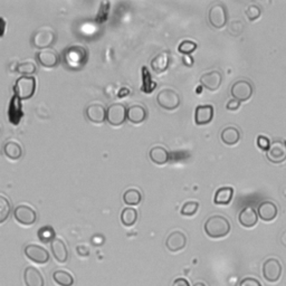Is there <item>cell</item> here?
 I'll list each match as a JSON object with an SVG mask.
<instances>
[{
	"instance_id": "22",
	"label": "cell",
	"mask_w": 286,
	"mask_h": 286,
	"mask_svg": "<svg viewBox=\"0 0 286 286\" xmlns=\"http://www.w3.org/2000/svg\"><path fill=\"white\" fill-rule=\"evenodd\" d=\"M23 117H24V112L23 109H21V102L17 96L14 95L12 101L9 103V109H8L9 122L14 125H18Z\"/></svg>"
},
{
	"instance_id": "32",
	"label": "cell",
	"mask_w": 286,
	"mask_h": 286,
	"mask_svg": "<svg viewBox=\"0 0 286 286\" xmlns=\"http://www.w3.org/2000/svg\"><path fill=\"white\" fill-rule=\"evenodd\" d=\"M37 236H38V239H40L42 243L47 244V243H52V241L56 238V233H55L53 227L44 226L38 229Z\"/></svg>"
},
{
	"instance_id": "1",
	"label": "cell",
	"mask_w": 286,
	"mask_h": 286,
	"mask_svg": "<svg viewBox=\"0 0 286 286\" xmlns=\"http://www.w3.org/2000/svg\"><path fill=\"white\" fill-rule=\"evenodd\" d=\"M230 229H232V225H230L229 221L221 214L210 216L203 225V230H205L206 235L212 239L226 237L230 233Z\"/></svg>"
},
{
	"instance_id": "29",
	"label": "cell",
	"mask_w": 286,
	"mask_h": 286,
	"mask_svg": "<svg viewBox=\"0 0 286 286\" xmlns=\"http://www.w3.org/2000/svg\"><path fill=\"white\" fill-rule=\"evenodd\" d=\"M137 217H139V214H137L136 209L132 207H126L121 212V222L126 227L133 226L137 222Z\"/></svg>"
},
{
	"instance_id": "45",
	"label": "cell",
	"mask_w": 286,
	"mask_h": 286,
	"mask_svg": "<svg viewBox=\"0 0 286 286\" xmlns=\"http://www.w3.org/2000/svg\"><path fill=\"white\" fill-rule=\"evenodd\" d=\"M280 244H282L286 248V230H284L282 235H280Z\"/></svg>"
},
{
	"instance_id": "14",
	"label": "cell",
	"mask_w": 286,
	"mask_h": 286,
	"mask_svg": "<svg viewBox=\"0 0 286 286\" xmlns=\"http://www.w3.org/2000/svg\"><path fill=\"white\" fill-rule=\"evenodd\" d=\"M85 115L92 123L101 124L106 120V109L101 103H91L85 110Z\"/></svg>"
},
{
	"instance_id": "10",
	"label": "cell",
	"mask_w": 286,
	"mask_h": 286,
	"mask_svg": "<svg viewBox=\"0 0 286 286\" xmlns=\"http://www.w3.org/2000/svg\"><path fill=\"white\" fill-rule=\"evenodd\" d=\"M14 218L23 226H32L37 221V213L30 206L19 205L15 208Z\"/></svg>"
},
{
	"instance_id": "26",
	"label": "cell",
	"mask_w": 286,
	"mask_h": 286,
	"mask_svg": "<svg viewBox=\"0 0 286 286\" xmlns=\"http://www.w3.org/2000/svg\"><path fill=\"white\" fill-rule=\"evenodd\" d=\"M234 188L232 187H222L219 188L213 197V202L219 206H227L233 200Z\"/></svg>"
},
{
	"instance_id": "41",
	"label": "cell",
	"mask_w": 286,
	"mask_h": 286,
	"mask_svg": "<svg viewBox=\"0 0 286 286\" xmlns=\"http://www.w3.org/2000/svg\"><path fill=\"white\" fill-rule=\"evenodd\" d=\"M76 252H78V254L81 257H86V256L90 255L89 248H87V247H85V246H83V245L78 246V248H76Z\"/></svg>"
},
{
	"instance_id": "20",
	"label": "cell",
	"mask_w": 286,
	"mask_h": 286,
	"mask_svg": "<svg viewBox=\"0 0 286 286\" xmlns=\"http://www.w3.org/2000/svg\"><path fill=\"white\" fill-rule=\"evenodd\" d=\"M258 221L257 211L252 206H247L240 210L238 214V222L245 228H253L256 226Z\"/></svg>"
},
{
	"instance_id": "9",
	"label": "cell",
	"mask_w": 286,
	"mask_h": 286,
	"mask_svg": "<svg viewBox=\"0 0 286 286\" xmlns=\"http://www.w3.org/2000/svg\"><path fill=\"white\" fill-rule=\"evenodd\" d=\"M24 254L32 263L38 264V265H45L51 260L49 253L44 248V247L35 244H29L25 246Z\"/></svg>"
},
{
	"instance_id": "15",
	"label": "cell",
	"mask_w": 286,
	"mask_h": 286,
	"mask_svg": "<svg viewBox=\"0 0 286 286\" xmlns=\"http://www.w3.org/2000/svg\"><path fill=\"white\" fill-rule=\"evenodd\" d=\"M36 59L43 67L53 68L55 66H57L59 63V55L55 49L46 48V49H42V51L36 54Z\"/></svg>"
},
{
	"instance_id": "19",
	"label": "cell",
	"mask_w": 286,
	"mask_h": 286,
	"mask_svg": "<svg viewBox=\"0 0 286 286\" xmlns=\"http://www.w3.org/2000/svg\"><path fill=\"white\" fill-rule=\"evenodd\" d=\"M24 283L26 286H45V279L40 269L34 266H27L24 271Z\"/></svg>"
},
{
	"instance_id": "4",
	"label": "cell",
	"mask_w": 286,
	"mask_h": 286,
	"mask_svg": "<svg viewBox=\"0 0 286 286\" xmlns=\"http://www.w3.org/2000/svg\"><path fill=\"white\" fill-rule=\"evenodd\" d=\"M56 41V32L48 26L40 27L31 36V44L36 48L46 49Z\"/></svg>"
},
{
	"instance_id": "39",
	"label": "cell",
	"mask_w": 286,
	"mask_h": 286,
	"mask_svg": "<svg viewBox=\"0 0 286 286\" xmlns=\"http://www.w3.org/2000/svg\"><path fill=\"white\" fill-rule=\"evenodd\" d=\"M239 286H262L261 282L254 277H246L241 279Z\"/></svg>"
},
{
	"instance_id": "24",
	"label": "cell",
	"mask_w": 286,
	"mask_h": 286,
	"mask_svg": "<svg viewBox=\"0 0 286 286\" xmlns=\"http://www.w3.org/2000/svg\"><path fill=\"white\" fill-rule=\"evenodd\" d=\"M221 139L226 146H235L240 140V131L236 126H226L221 133Z\"/></svg>"
},
{
	"instance_id": "12",
	"label": "cell",
	"mask_w": 286,
	"mask_h": 286,
	"mask_svg": "<svg viewBox=\"0 0 286 286\" xmlns=\"http://www.w3.org/2000/svg\"><path fill=\"white\" fill-rule=\"evenodd\" d=\"M126 120V108L121 103H113L106 110V121L110 125L120 126Z\"/></svg>"
},
{
	"instance_id": "37",
	"label": "cell",
	"mask_w": 286,
	"mask_h": 286,
	"mask_svg": "<svg viewBox=\"0 0 286 286\" xmlns=\"http://www.w3.org/2000/svg\"><path fill=\"white\" fill-rule=\"evenodd\" d=\"M245 14L247 16V18H248L251 21H254L260 18V16L262 15V10L257 5H251V6H248V8L246 9Z\"/></svg>"
},
{
	"instance_id": "18",
	"label": "cell",
	"mask_w": 286,
	"mask_h": 286,
	"mask_svg": "<svg viewBox=\"0 0 286 286\" xmlns=\"http://www.w3.org/2000/svg\"><path fill=\"white\" fill-rule=\"evenodd\" d=\"M52 254L55 260L59 264H64L68 260V251L65 241L62 238L56 237L51 243Z\"/></svg>"
},
{
	"instance_id": "28",
	"label": "cell",
	"mask_w": 286,
	"mask_h": 286,
	"mask_svg": "<svg viewBox=\"0 0 286 286\" xmlns=\"http://www.w3.org/2000/svg\"><path fill=\"white\" fill-rule=\"evenodd\" d=\"M53 279L58 286H73L75 279L70 273L57 269L53 273Z\"/></svg>"
},
{
	"instance_id": "16",
	"label": "cell",
	"mask_w": 286,
	"mask_h": 286,
	"mask_svg": "<svg viewBox=\"0 0 286 286\" xmlns=\"http://www.w3.org/2000/svg\"><path fill=\"white\" fill-rule=\"evenodd\" d=\"M200 83L209 91H217L223 83V75L219 70H211L202 74Z\"/></svg>"
},
{
	"instance_id": "13",
	"label": "cell",
	"mask_w": 286,
	"mask_h": 286,
	"mask_svg": "<svg viewBox=\"0 0 286 286\" xmlns=\"http://www.w3.org/2000/svg\"><path fill=\"white\" fill-rule=\"evenodd\" d=\"M257 216L260 217L263 222L271 223L277 217L278 208L276 203L271 200L262 201L257 207Z\"/></svg>"
},
{
	"instance_id": "36",
	"label": "cell",
	"mask_w": 286,
	"mask_h": 286,
	"mask_svg": "<svg viewBox=\"0 0 286 286\" xmlns=\"http://www.w3.org/2000/svg\"><path fill=\"white\" fill-rule=\"evenodd\" d=\"M197 49V44L192 41H184L179 44L178 51L184 55H190Z\"/></svg>"
},
{
	"instance_id": "47",
	"label": "cell",
	"mask_w": 286,
	"mask_h": 286,
	"mask_svg": "<svg viewBox=\"0 0 286 286\" xmlns=\"http://www.w3.org/2000/svg\"><path fill=\"white\" fill-rule=\"evenodd\" d=\"M194 286H207L205 283H202V282H198V283H196Z\"/></svg>"
},
{
	"instance_id": "5",
	"label": "cell",
	"mask_w": 286,
	"mask_h": 286,
	"mask_svg": "<svg viewBox=\"0 0 286 286\" xmlns=\"http://www.w3.org/2000/svg\"><path fill=\"white\" fill-rule=\"evenodd\" d=\"M208 21L213 28L222 29L227 25L228 14L227 9L223 4L217 3L213 4L208 10Z\"/></svg>"
},
{
	"instance_id": "31",
	"label": "cell",
	"mask_w": 286,
	"mask_h": 286,
	"mask_svg": "<svg viewBox=\"0 0 286 286\" xmlns=\"http://www.w3.org/2000/svg\"><path fill=\"white\" fill-rule=\"evenodd\" d=\"M169 65V55L168 53H161L152 59L151 67L156 73H162L168 68Z\"/></svg>"
},
{
	"instance_id": "30",
	"label": "cell",
	"mask_w": 286,
	"mask_h": 286,
	"mask_svg": "<svg viewBox=\"0 0 286 286\" xmlns=\"http://www.w3.org/2000/svg\"><path fill=\"white\" fill-rule=\"evenodd\" d=\"M123 201L126 206H137L142 201V194L139 189L130 188L123 194Z\"/></svg>"
},
{
	"instance_id": "35",
	"label": "cell",
	"mask_w": 286,
	"mask_h": 286,
	"mask_svg": "<svg viewBox=\"0 0 286 286\" xmlns=\"http://www.w3.org/2000/svg\"><path fill=\"white\" fill-rule=\"evenodd\" d=\"M198 209H199V202L197 201H188L181 207L180 213L186 217H192L197 213Z\"/></svg>"
},
{
	"instance_id": "17",
	"label": "cell",
	"mask_w": 286,
	"mask_h": 286,
	"mask_svg": "<svg viewBox=\"0 0 286 286\" xmlns=\"http://www.w3.org/2000/svg\"><path fill=\"white\" fill-rule=\"evenodd\" d=\"M187 245V237L181 232L170 233L166 239V247L169 252L177 253L183 251Z\"/></svg>"
},
{
	"instance_id": "8",
	"label": "cell",
	"mask_w": 286,
	"mask_h": 286,
	"mask_svg": "<svg viewBox=\"0 0 286 286\" xmlns=\"http://www.w3.org/2000/svg\"><path fill=\"white\" fill-rule=\"evenodd\" d=\"M157 103L164 110H172L178 109L181 100L177 92L171 89H164L158 93L157 95Z\"/></svg>"
},
{
	"instance_id": "23",
	"label": "cell",
	"mask_w": 286,
	"mask_h": 286,
	"mask_svg": "<svg viewBox=\"0 0 286 286\" xmlns=\"http://www.w3.org/2000/svg\"><path fill=\"white\" fill-rule=\"evenodd\" d=\"M213 108L212 105H198L195 111V122L197 125H207L212 121Z\"/></svg>"
},
{
	"instance_id": "38",
	"label": "cell",
	"mask_w": 286,
	"mask_h": 286,
	"mask_svg": "<svg viewBox=\"0 0 286 286\" xmlns=\"http://www.w3.org/2000/svg\"><path fill=\"white\" fill-rule=\"evenodd\" d=\"M269 145H271V142H269L268 137L264 136V135H258L257 136V146L260 149L264 150V151H267Z\"/></svg>"
},
{
	"instance_id": "11",
	"label": "cell",
	"mask_w": 286,
	"mask_h": 286,
	"mask_svg": "<svg viewBox=\"0 0 286 286\" xmlns=\"http://www.w3.org/2000/svg\"><path fill=\"white\" fill-rule=\"evenodd\" d=\"M266 158L272 163H282L286 160V141L274 140L266 151Z\"/></svg>"
},
{
	"instance_id": "6",
	"label": "cell",
	"mask_w": 286,
	"mask_h": 286,
	"mask_svg": "<svg viewBox=\"0 0 286 286\" xmlns=\"http://www.w3.org/2000/svg\"><path fill=\"white\" fill-rule=\"evenodd\" d=\"M283 267L276 258H268L263 264L262 274L263 277L267 280L268 283H276L282 276Z\"/></svg>"
},
{
	"instance_id": "42",
	"label": "cell",
	"mask_w": 286,
	"mask_h": 286,
	"mask_svg": "<svg viewBox=\"0 0 286 286\" xmlns=\"http://www.w3.org/2000/svg\"><path fill=\"white\" fill-rule=\"evenodd\" d=\"M172 286H190V283L188 282V279H186L185 277H179L174 279Z\"/></svg>"
},
{
	"instance_id": "34",
	"label": "cell",
	"mask_w": 286,
	"mask_h": 286,
	"mask_svg": "<svg viewBox=\"0 0 286 286\" xmlns=\"http://www.w3.org/2000/svg\"><path fill=\"white\" fill-rule=\"evenodd\" d=\"M10 211H12L10 201L5 196L0 195V225L4 224L9 218Z\"/></svg>"
},
{
	"instance_id": "44",
	"label": "cell",
	"mask_w": 286,
	"mask_h": 286,
	"mask_svg": "<svg viewBox=\"0 0 286 286\" xmlns=\"http://www.w3.org/2000/svg\"><path fill=\"white\" fill-rule=\"evenodd\" d=\"M184 62L186 65H188V66H191L192 64H194V59L190 58V55H185V57H184Z\"/></svg>"
},
{
	"instance_id": "43",
	"label": "cell",
	"mask_w": 286,
	"mask_h": 286,
	"mask_svg": "<svg viewBox=\"0 0 286 286\" xmlns=\"http://www.w3.org/2000/svg\"><path fill=\"white\" fill-rule=\"evenodd\" d=\"M5 29H6V20L4 19V17H0V37L4 36Z\"/></svg>"
},
{
	"instance_id": "27",
	"label": "cell",
	"mask_w": 286,
	"mask_h": 286,
	"mask_svg": "<svg viewBox=\"0 0 286 286\" xmlns=\"http://www.w3.org/2000/svg\"><path fill=\"white\" fill-rule=\"evenodd\" d=\"M4 153L10 160H18L23 156V148L16 141H8L4 147Z\"/></svg>"
},
{
	"instance_id": "2",
	"label": "cell",
	"mask_w": 286,
	"mask_h": 286,
	"mask_svg": "<svg viewBox=\"0 0 286 286\" xmlns=\"http://www.w3.org/2000/svg\"><path fill=\"white\" fill-rule=\"evenodd\" d=\"M89 53L81 45H72L63 52V63L70 70H79L87 63Z\"/></svg>"
},
{
	"instance_id": "48",
	"label": "cell",
	"mask_w": 286,
	"mask_h": 286,
	"mask_svg": "<svg viewBox=\"0 0 286 286\" xmlns=\"http://www.w3.org/2000/svg\"><path fill=\"white\" fill-rule=\"evenodd\" d=\"M0 130H2V129H0Z\"/></svg>"
},
{
	"instance_id": "21",
	"label": "cell",
	"mask_w": 286,
	"mask_h": 286,
	"mask_svg": "<svg viewBox=\"0 0 286 286\" xmlns=\"http://www.w3.org/2000/svg\"><path fill=\"white\" fill-rule=\"evenodd\" d=\"M148 118L147 109L140 105V104H134V105L126 109V120L133 124H140L145 122Z\"/></svg>"
},
{
	"instance_id": "33",
	"label": "cell",
	"mask_w": 286,
	"mask_h": 286,
	"mask_svg": "<svg viewBox=\"0 0 286 286\" xmlns=\"http://www.w3.org/2000/svg\"><path fill=\"white\" fill-rule=\"evenodd\" d=\"M16 70L23 76H31L37 72V66L31 60H25V62H21L17 65Z\"/></svg>"
},
{
	"instance_id": "46",
	"label": "cell",
	"mask_w": 286,
	"mask_h": 286,
	"mask_svg": "<svg viewBox=\"0 0 286 286\" xmlns=\"http://www.w3.org/2000/svg\"><path fill=\"white\" fill-rule=\"evenodd\" d=\"M126 94H129V90L128 89H122V90L119 92L118 95H119V97H122V96H124Z\"/></svg>"
},
{
	"instance_id": "40",
	"label": "cell",
	"mask_w": 286,
	"mask_h": 286,
	"mask_svg": "<svg viewBox=\"0 0 286 286\" xmlns=\"http://www.w3.org/2000/svg\"><path fill=\"white\" fill-rule=\"evenodd\" d=\"M240 106V102H238L237 100H234V98H232L228 103H227V110H230V111H236V110H238Z\"/></svg>"
},
{
	"instance_id": "3",
	"label": "cell",
	"mask_w": 286,
	"mask_h": 286,
	"mask_svg": "<svg viewBox=\"0 0 286 286\" xmlns=\"http://www.w3.org/2000/svg\"><path fill=\"white\" fill-rule=\"evenodd\" d=\"M36 91V79L34 76H21L14 85L15 96L20 101L28 100L35 94Z\"/></svg>"
},
{
	"instance_id": "25",
	"label": "cell",
	"mask_w": 286,
	"mask_h": 286,
	"mask_svg": "<svg viewBox=\"0 0 286 286\" xmlns=\"http://www.w3.org/2000/svg\"><path fill=\"white\" fill-rule=\"evenodd\" d=\"M149 158L156 164H166L170 159V152L162 146H156L149 151Z\"/></svg>"
},
{
	"instance_id": "7",
	"label": "cell",
	"mask_w": 286,
	"mask_h": 286,
	"mask_svg": "<svg viewBox=\"0 0 286 286\" xmlns=\"http://www.w3.org/2000/svg\"><path fill=\"white\" fill-rule=\"evenodd\" d=\"M254 93V86L247 80L236 81L230 89V94H232L234 100L238 102H246L253 96Z\"/></svg>"
}]
</instances>
